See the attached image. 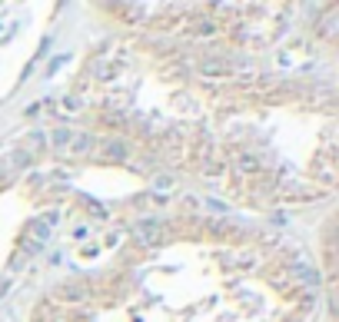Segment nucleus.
Masks as SVG:
<instances>
[{
	"label": "nucleus",
	"instance_id": "1",
	"mask_svg": "<svg viewBox=\"0 0 339 322\" xmlns=\"http://www.w3.org/2000/svg\"><path fill=\"white\" fill-rule=\"evenodd\" d=\"M133 236H136V243L150 246L153 239H160V219H143V223H136Z\"/></svg>",
	"mask_w": 339,
	"mask_h": 322
},
{
	"label": "nucleus",
	"instance_id": "2",
	"mask_svg": "<svg viewBox=\"0 0 339 322\" xmlns=\"http://www.w3.org/2000/svg\"><path fill=\"white\" fill-rule=\"evenodd\" d=\"M70 143H74L76 153H87L90 146H94V136H90V133H80V136H74V140H70Z\"/></svg>",
	"mask_w": 339,
	"mask_h": 322
},
{
	"label": "nucleus",
	"instance_id": "3",
	"mask_svg": "<svg viewBox=\"0 0 339 322\" xmlns=\"http://www.w3.org/2000/svg\"><path fill=\"white\" fill-rule=\"evenodd\" d=\"M296 276H300V279H306V283H320V272H316V269H306V266H296Z\"/></svg>",
	"mask_w": 339,
	"mask_h": 322
},
{
	"label": "nucleus",
	"instance_id": "4",
	"mask_svg": "<svg viewBox=\"0 0 339 322\" xmlns=\"http://www.w3.org/2000/svg\"><path fill=\"white\" fill-rule=\"evenodd\" d=\"M107 153H110L113 160H123V156H127V153H130V150H127V143H120V140H113V143H110V150H107Z\"/></svg>",
	"mask_w": 339,
	"mask_h": 322
},
{
	"label": "nucleus",
	"instance_id": "5",
	"mask_svg": "<svg viewBox=\"0 0 339 322\" xmlns=\"http://www.w3.org/2000/svg\"><path fill=\"white\" fill-rule=\"evenodd\" d=\"M54 143H56V146H67V143H70V133H67V130H60V133L54 136Z\"/></svg>",
	"mask_w": 339,
	"mask_h": 322
},
{
	"label": "nucleus",
	"instance_id": "6",
	"mask_svg": "<svg viewBox=\"0 0 339 322\" xmlns=\"http://www.w3.org/2000/svg\"><path fill=\"white\" fill-rule=\"evenodd\" d=\"M240 166H243V170H256V166H260V163H256V160H253V156H243V160H240Z\"/></svg>",
	"mask_w": 339,
	"mask_h": 322
},
{
	"label": "nucleus",
	"instance_id": "7",
	"mask_svg": "<svg viewBox=\"0 0 339 322\" xmlns=\"http://www.w3.org/2000/svg\"><path fill=\"white\" fill-rule=\"evenodd\" d=\"M207 206H209V209H216V213H226V206L220 203V199H207Z\"/></svg>",
	"mask_w": 339,
	"mask_h": 322
}]
</instances>
